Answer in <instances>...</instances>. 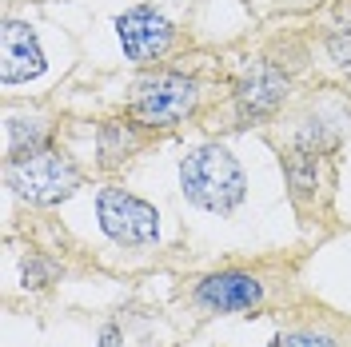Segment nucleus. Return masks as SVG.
I'll return each instance as SVG.
<instances>
[{
  "label": "nucleus",
  "mask_w": 351,
  "mask_h": 347,
  "mask_svg": "<svg viewBox=\"0 0 351 347\" xmlns=\"http://www.w3.org/2000/svg\"><path fill=\"white\" fill-rule=\"evenodd\" d=\"M180 192L199 212L228 216L247 195V176L223 144H199L180 160Z\"/></svg>",
  "instance_id": "1"
},
{
  "label": "nucleus",
  "mask_w": 351,
  "mask_h": 347,
  "mask_svg": "<svg viewBox=\"0 0 351 347\" xmlns=\"http://www.w3.org/2000/svg\"><path fill=\"white\" fill-rule=\"evenodd\" d=\"M196 104H199L196 76H188L180 68H156V72H144L132 84L128 112L144 128H176L196 112Z\"/></svg>",
  "instance_id": "2"
},
{
  "label": "nucleus",
  "mask_w": 351,
  "mask_h": 347,
  "mask_svg": "<svg viewBox=\"0 0 351 347\" xmlns=\"http://www.w3.org/2000/svg\"><path fill=\"white\" fill-rule=\"evenodd\" d=\"M4 176H8V188L21 195V200H28V204H60L84 180L80 168L64 152H56V148H44L36 156L12 160Z\"/></svg>",
  "instance_id": "3"
},
{
  "label": "nucleus",
  "mask_w": 351,
  "mask_h": 347,
  "mask_svg": "<svg viewBox=\"0 0 351 347\" xmlns=\"http://www.w3.org/2000/svg\"><path fill=\"white\" fill-rule=\"evenodd\" d=\"M96 219H100V232L120 243V248H148L160 239V216L148 200L124 192V188H100L96 195Z\"/></svg>",
  "instance_id": "4"
},
{
  "label": "nucleus",
  "mask_w": 351,
  "mask_h": 347,
  "mask_svg": "<svg viewBox=\"0 0 351 347\" xmlns=\"http://www.w3.org/2000/svg\"><path fill=\"white\" fill-rule=\"evenodd\" d=\"M116 36H120V48H124V56L132 64H152V60H160L172 48L176 28L160 8L136 4V8L116 16Z\"/></svg>",
  "instance_id": "5"
},
{
  "label": "nucleus",
  "mask_w": 351,
  "mask_h": 347,
  "mask_svg": "<svg viewBox=\"0 0 351 347\" xmlns=\"http://www.w3.org/2000/svg\"><path fill=\"white\" fill-rule=\"evenodd\" d=\"M192 300L212 315H236V311H256L263 304V280L240 267H223L196 280Z\"/></svg>",
  "instance_id": "6"
},
{
  "label": "nucleus",
  "mask_w": 351,
  "mask_h": 347,
  "mask_svg": "<svg viewBox=\"0 0 351 347\" xmlns=\"http://www.w3.org/2000/svg\"><path fill=\"white\" fill-rule=\"evenodd\" d=\"M287 80L284 68H276L271 60H252L236 76V88H232V100H236V116L240 120H263L280 108L287 100Z\"/></svg>",
  "instance_id": "7"
},
{
  "label": "nucleus",
  "mask_w": 351,
  "mask_h": 347,
  "mask_svg": "<svg viewBox=\"0 0 351 347\" xmlns=\"http://www.w3.org/2000/svg\"><path fill=\"white\" fill-rule=\"evenodd\" d=\"M44 72V52L24 21H4L0 28V80L4 84H28Z\"/></svg>",
  "instance_id": "8"
},
{
  "label": "nucleus",
  "mask_w": 351,
  "mask_h": 347,
  "mask_svg": "<svg viewBox=\"0 0 351 347\" xmlns=\"http://www.w3.org/2000/svg\"><path fill=\"white\" fill-rule=\"evenodd\" d=\"M144 148V136L136 132V124H120V120H104L96 128V152H100V168H124L132 156Z\"/></svg>",
  "instance_id": "9"
},
{
  "label": "nucleus",
  "mask_w": 351,
  "mask_h": 347,
  "mask_svg": "<svg viewBox=\"0 0 351 347\" xmlns=\"http://www.w3.org/2000/svg\"><path fill=\"white\" fill-rule=\"evenodd\" d=\"M48 148V128H44V120H21V116H8L4 120V156H8V164L12 160H24V156H36Z\"/></svg>",
  "instance_id": "10"
},
{
  "label": "nucleus",
  "mask_w": 351,
  "mask_h": 347,
  "mask_svg": "<svg viewBox=\"0 0 351 347\" xmlns=\"http://www.w3.org/2000/svg\"><path fill=\"white\" fill-rule=\"evenodd\" d=\"M271 347H339V339L324 327H287L271 339Z\"/></svg>",
  "instance_id": "11"
},
{
  "label": "nucleus",
  "mask_w": 351,
  "mask_h": 347,
  "mask_svg": "<svg viewBox=\"0 0 351 347\" xmlns=\"http://www.w3.org/2000/svg\"><path fill=\"white\" fill-rule=\"evenodd\" d=\"M328 52L339 68H351V12L328 28Z\"/></svg>",
  "instance_id": "12"
},
{
  "label": "nucleus",
  "mask_w": 351,
  "mask_h": 347,
  "mask_svg": "<svg viewBox=\"0 0 351 347\" xmlns=\"http://www.w3.org/2000/svg\"><path fill=\"white\" fill-rule=\"evenodd\" d=\"M52 276H56V263L44 260V256H24L21 263V280L28 291H40V287H48L52 283Z\"/></svg>",
  "instance_id": "13"
},
{
  "label": "nucleus",
  "mask_w": 351,
  "mask_h": 347,
  "mask_svg": "<svg viewBox=\"0 0 351 347\" xmlns=\"http://www.w3.org/2000/svg\"><path fill=\"white\" fill-rule=\"evenodd\" d=\"M100 347H124V331H120V324H104L100 327Z\"/></svg>",
  "instance_id": "14"
}]
</instances>
